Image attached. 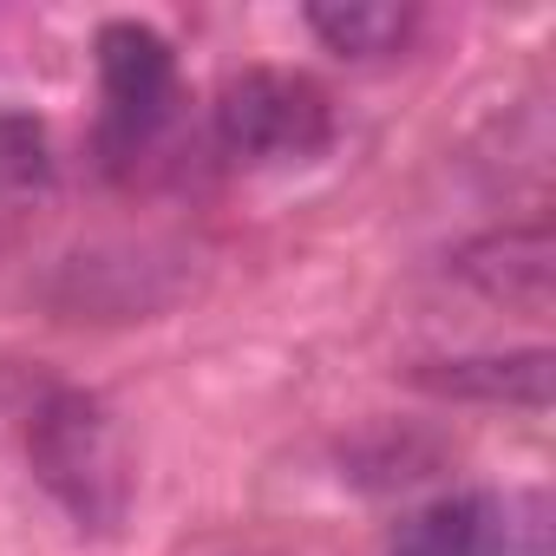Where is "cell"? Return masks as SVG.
Returning a JSON list of instances; mask_svg holds the SVG:
<instances>
[{
    "mask_svg": "<svg viewBox=\"0 0 556 556\" xmlns=\"http://www.w3.org/2000/svg\"><path fill=\"white\" fill-rule=\"evenodd\" d=\"M549 374H556V354H549V348H510V354L426 361V367H413V387H426V393H439V400L543 413V406H549Z\"/></svg>",
    "mask_w": 556,
    "mask_h": 556,
    "instance_id": "cell-7",
    "label": "cell"
},
{
    "mask_svg": "<svg viewBox=\"0 0 556 556\" xmlns=\"http://www.w3.org/2000/svg\"><path fill=\"white\" fill-rule=\"evenodd\" d=\"M334 138V105L308 73L249 66L216 92V144L236 164H308Z\"/></svg>",
    "mask_w": 556,
    "mask_h": 556,
    "instance_id": "cell-2",
    "label": "cell"
},
{
    "mask_svg": "<svg viewBox=\"0 0 556 556\" xmlns=\"http://www.w3.org/2000/svg\"><path fill=\"white\" fill-rule=\"evenodd\" d=\"M99 86H105V112H99V151L112 164L138 157L177 99V53L164 34H151L144 21H105L99 27Z\"/></svg>",
    "mask_w": 556,
    "mask_h": 556,
    "instance_id": "cell-4",
    "label": "cell"
},
{
    "mask_svg": "<svg viewBox=\"0 0 556 556\" xmlns=\"http://www.w3.org/2000/svg\"><path fill=\"white\" fill-rule=\"evenodd\" d=\"M308 27L341 60H387V53H400L413 40L419 14L413 8H393V0H315Z\"/></svg>",
    "mask_w": 556,
    "mask_h": 556,
    "instance_id": "cell-8",
    "label": "cell"
},
{
    "mask_svg": "<svg viewBox=\"0 0 556 556\" xmlns=\"http://www.w3.org/2000/svg\"><path fill=\"white\" fill-rule=\"evenodd\" d=\"M556 510L543 491H445L406 510L387 556H549Z\"/></svg>",
    "mask_w": 556,
    "mask_h": 556,
    "instance_id": "cell-3",
    "label": "cell"
},
{
    "mask_svg": "<svg viewBox=\"0 0 556 556\" xmlns=\"http://www.w3.org/2000/svg\"><path fill=\"white\" fill-rule=\"evenodd\" d=\"M27 458H34V478L40 491L92 536L118 530L125 504H131V478H125V458H118V432H112V413L79 393V387H53L34 419H27Z\"/></svg>",
    "mask_w": 556,
    "mask_h": 556,
    "instance_id": "cell-1",
    "label": "cell"
},
{
    "mask_svg": "<svg viewBox=\"0 0 556 556\" xmlns=\"http://www.w3.org/2000/svg\"><path fill=\"white\" fill-rule=\"evenodd\" d=\"M190 282H197L190 249L144 242V249H105V255L66 262L53 302L73 321H144V315H164L170 302H184Z\"/></svg>",
    "mask_w": 556,
    "mask_h": 556,
    "instance_id": "cell-5",
    "label": "cell"
},
{
    "mask_svg": "<svg viewBox=\"0 0 556 556\" xmlns=\"http://www.w3.org/2000/svg\"><path fill=\"white\" fill-rule=\"evenodd\" d=\"M439 458H445L439 439H426V432H393V426H387V432H367L361 445L341 452V478H354V484H367V491H400V484L432 478Z\"/></svg>",
    "mask_w": 556,
    "mask_h": 556,
    "instance_id": "cell-9",
    "label": "cell"
},
{
    "mask_svg": "<svg viewBox=\"0 0 556 556\" xmlns=\"http://www.w3.org/2000/svg\"><path fill=\"white\" fill-rule=\"evenodd\" d=\"M452 275L465 289H478L484 302L543 315L549 289H556V236H549V223H504V229L465 242L452 255Z\"/></svg>",
    "mask_w": 556,
    "mask_h": 556,
    "instance_id": "cell-6",
    "label": "cell"
}]
</instances>
